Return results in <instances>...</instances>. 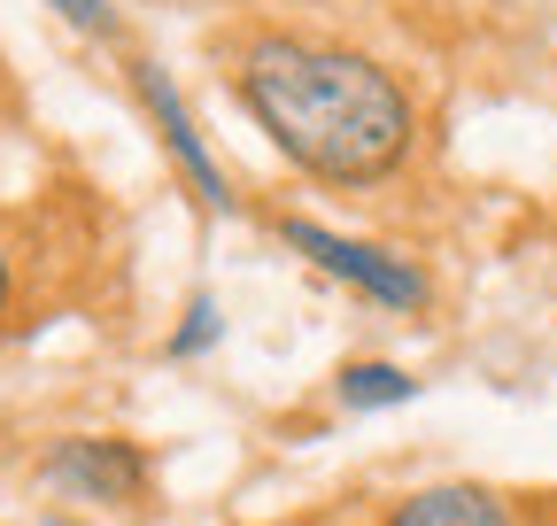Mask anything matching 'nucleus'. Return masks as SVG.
Here are the masks:
<instances>
[{
  "label": "nucleus",
  "instance_id": "obj_3",
  "mask_svg": "<svg viewBox=\"0 0 557 526\" xmlns=\"http://www.w3.org/2000/svg\"><path fill=\"white\" fill-rule=\"evenodd\" d=\"M39 480L70 503H94V511H124L148 496L156 465H148V449L124 441V434H62L47 456H39Z\"/></svg>",
  "mask_w": 557,
  "mask_h": 526
},
{
  "label": "nucleus",
  "instance_id": "obj_10",
  "mask_svg": "<svg viewBox=\"0 0 557 526\" xmlns=\"http://www.w3.org/2000/svg\"><path fill=\"white\" fill-rule=\"evenodd\" d=\"M47 526H70V518H47Z\"/></svg>",
  "mask_w": 557,
  "mask_h": 526
},
{
  "label": "nucleus",
  "instance_id": "obj_8",
  "mask_svg": "<svg viewBox=\"0 0 557 526\" xmlns=\"http://www.w3.org/2000/svg\"><path fill=\"white\" fill-rule=\"evenodd\" d=\"M47 9H54L62 24L94 32V39H109V32H116V9H109V0H47Z\"/></svg>",
  "mask_w": 557,
  "mask_h": 526
},
{
  "label": "nucleus",
  "instance_id": "obj_5",
  "mask_svg": "<svg viewBox=\"0 0 557 526\" xmlns=\"http://www.w3.org/2000/svg\"><path fill=\"white\" fill-rule=\"evenodd\" d=\"M380 526H519L511 496L480 488V480H434V488H410Z\"/></svg>",
  "mask_w": 557,
  "mask_h": 526
},
{
  "label": "nucleus",
  "instance_id": "obj_1",
  "mask_svg": "<svg viewBox=\"0 0 557 526\" xmlns=\"http://www.w3.org/2000/svg\"><path fill=\"white\" fill-rule=\"evenodd\" d=\"M233 93L271 140V155L318 186H380L418 148L410 86L380 54L341 39H295V32L248 39Z\"/></svg>",
  "mask_w": 557,
  "mask_h": 526
},
{
  "label": "nucleus",
  "instance_id": "obj_4",
  "mask_svg": "<svg viewBox=\"0 0 557 526\" xmlns=\"http://www.w3.org/2000/svg\"><path fill=\"white\" fill-rule=\"evenodd\" d=\"M132 93H139V109H148L163 155L178 163V178L194 186V202H201L209 217H233V186H225L218 155H209V140H201V124H194L186 93L171 86V71H163V62H132Z\"/></svg>",
  "mask_w": 557,
  "mask_h": 526
},
{
  "label": "nucleus",
  "instance_id": "obj_7",
  "mask_svg": "<svg viewBox=\"0 0 557 526\" xmlns=\"http://www.w3.org/2000/svg\"><path fill=\"white\" fill-rule=\"evenodd\" d=\"M218 341H225V310H218V295H194V302H186V317L171 325L163 356H171V364H194V356H209Z\"/></svg>",
  "mask_w": 557,
  "mask_h": 526
},
{
  "label": "nucleus",
  "instance_id": "obj_6",
  "mask_svg": "<svg viewBox=\"0 0 557 526\" xmlns=\"http://www.w3.org/2000/svg\"><path fill=\"white\" fill-rule=\"evenodd\" d=\"M333 403L341 411H403V403H418V372H403V364H387V356H357V364H341L333 372Z\"/></svg>",
  "mask_w": 557,
  "mask_h": 526
},
{
  "label": "nucleus",
  "instance_id": "obj_9",
  "mask_svg": "<svg viewBox=\"0 0 557 526\" xmlns=\"http://www.w3.org/2000/svg\"><path fill=\"white\" fill-rule=\"evenodd\" d=\"M9 302H16V255L0 248V317H9Z\"/></svg>",
  "mask_w": 557,
  "mask_h": 526
},
{
  "label": "nucleus",
  "instance_id": "obj_2",
  "mask_svg": "<svg viewBox=\"0 0 557 526\" xmlns=\"http://www.w3.org/2000/svg\"><path fill=\"white\" fill-rule=\"evenodd\" d=\"M278 240H287L310 272L341 279V287H357L364 302L395 310V317H418L434 302V279H426V263L403 255V248H380V240H357V233H333L318 217H278Z\"/></svg>",
  "mask_w": 557,
  "mask_h": 526
}]
</instances>
